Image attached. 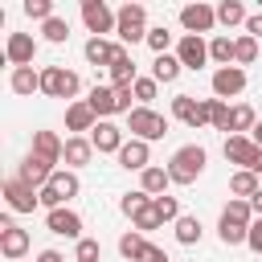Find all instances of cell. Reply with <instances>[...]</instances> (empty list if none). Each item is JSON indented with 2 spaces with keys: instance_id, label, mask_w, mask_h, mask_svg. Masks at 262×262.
Instances as JSON below:
<instances>
[{
  "instance_id": "1",
  "label": "cell",
  "mask_w": 262,
  "mask_h": 262,
  "mask_svg": "<svg viewBox=\"0 0 262 262\" xmlns=\"http://www.w3.org/2000/svg\"><path fill=\"white\" fill-rule=\"evenodd\" d=\"M205 164H209V151H205L201 143H184V147L172 151L168 176H172V184H192V180L205 172Z\"/></svg>"
},
{
  "instance_id": "2",
  "label": "cell",
  "mask_w": 262,
  "mask_h": 262,
  "mask_svg": "<svg viewBox=\"0 0 262 262\" xmlns=\"http://www.w3.org/2000/svg\"><path fill=\"white\" fill-rule=\"evenodd\" d=\"M82 192V180H78V172H70V168H57L53 176H49V184L41 188V209L45 213H53V209H61L66 201H74Z\"/></svg>"
},
{
  "instance_id": "3",
  "label": "cell",
  "mask_w": 262,
  "mask_h": 262,
  "mask_svg": "<svg viewBox=\"0 0 262 262\" xmlns=\"http://www.w3.org/2000/svg\"><path fill=\"white\" fill-rule=\"evenodd\" d=\"M127 131H131V139L156 143V139L168 135V119H164L160 111H151V106H135V111L127 115Z\"/></svg>"
},
{
  "instance_id": "4",
  "label": "cell",
  "mask_w": 262,
  "mask_h": 262,
  "mask_svg": "<svg viewBox=\"0 0 262 262\" xmlns=\"http://www.w3.org/2000/svg\"><path fill=\"white\" fill-rule=\"evenodd\" d=\"M78 90H82V82H78L74 70H66V66H45V70H41V94H45V98H66V102H74Z\"/></svg>"
},
{
  "instance_id": "5",
  "label": "cell",
  "mask_w": 262,
  "mask_h": 262,
  "mask_svg": "<svg viewBox=\"0 0 262 262\" xmlns=\"http://www.w3.org/2000/svg\"><path fill=\"white\" fill-rule=\"evenodd\" d=\"M115 37H119V45H135V41H147V8H143V4H123V8H119V25H115Z\"/></svg>"
},
{
  "instance_id": "6",
  "label": "cell",
  "mask_w": 262,
  "mask_h": 262,
  "mask_svg": "<svg viewBox=\"0 0 262 262\" xmlns=\"http://www.w3.org/2000/svg\"><path fill=\"white\" fill-rule=\"evenodd\" d=\"M82 25H86L94 37H106V33H115L119 12H115L106 0H82Z\"/></svg>"
},
{
  "instance_id": "7",
  "label": "cell",
  "mask_w": 262,
  "mask_h": 262,
  "mask_svg": "<svg viewBox=\"0 0 262 262\" xmlns=\"http://www.w3.org/2000/svg\"><path fill=\"white\" fill-rule=\"evenodd\" d=\"M213 25H217V8L213 4H184L180 8V29L188 33V37H201V33H213Z\"/></svg>"
},
{
  "instance_id": "8",
  "label": "cell",
  "mask_w": 262,
  "mask_h": 262,
  "mask_svg": "<svg viewBox=\"0 0 262 262\" xmlns=\"http://www.w3.org/2000/svg\"><path fill=\"white\" fill-rule=\"evenodd\" d=\"M0 192H4V201H8V209H12V213H33V209L41 205V192H37L33 184L16 180V176H8V180L0 184Z\"/></svg>"
},
{
  "instance_id": "9",
  "label": "cell",
  "mask_w": 262,
  "mask_h": 262,
  "mask_svg": "<svg viewBox=\"0 0 262 262\" xmlns=\"http://www.w3.org/2000/svg\"><path fill=\"white\" fill-rule=\"evenodd\" d=\"M246 90V70L242 66H221V70H213V98H237Z\"/></svg>"
},
{
  "instance_id": "10",
  "label": "cell",
  "mask_w": 262,
  "mask_h": 262,
  "mask_svg": "<svg viewBox=\"0 0 262 262\" xmlns=\"http://www.w3.org/2000/svg\"><path fill=\"white\" fill-rule=\"evenodd\" d=\"M33 57H37V41H33L29 33H8V41H4V61H8L12 70H20V66H33Z\"/></svg>"
},
{
  "instance_id": "11",
  "label": "cell",
  "mask_w": 262,
  "mask_h": 262,
  "mask_svg": "<svg viewBox=\"0 0 262 262\" xmlns=\"http://www.w3.org/2000/svg\"><path fill=\"white\" fill-rule=\"evenodd\" d=\"M90 143H94V151L119 156V151H123V143H127V135H123V127H119V123H111V119H98V127L90 131Z\"/></svg>"
},
{
  "instance_id": "12",
  "label": "cell",
  "mask_w": 262,
  "mask_h": 262,
  "mask_svg": "<svg viewBox=\"0 0 262 262\" xmlns=\"http://www.w3.org/2000/svg\"><path fill=\"white\" fill-rule=\"evenodd\" d=\"M45 229L49 233H57V237H70V242H82V217L74 213V209H53V213H45Z\"/></svg>"
},
{
  "instance_id": "13",
  "label": "cell",
  "mask_w": 262,
  "mask_h": 262,
  "mask_svg": "<svg viewBox=\"0 0 262 262\" xmlns=\"http://www.w3.org/2000/svg\"><path fill=\"white\" fill-rule=\"evenodd\" d=\"M221 151H225L229 164H237V168H254V160H258L262 147H258L250 135H225V147H221Z\"/></svg>"
},
{
  "instance_id": "14",
  "label": "cell",
  "mask_w": 262,
  "mask_h": 262,
  "mask_svg": "<svg viewBox=\"0 0 262 262\" xmlns=\"http://www.w3.org/2000/svg\"><path fill=\"white\" fill-rule=\"evenodd\" d=\"M53 172H57V168H53L49 160H41V156H33V151H29V156L20 160V168H16V180H25V184H33V188L41 192V188L49 184V176H53Z\"/></svg>"
},
{
  "instance_id": "15",
  "label": "cell",
  "mask_w": 262,
  "mask_h": 262,
  "mask_svg": "<svg viewBox=\"0 0 262 262\" xmlns=\"http://www.w3.org/2000/svg\"><path fill=\"white\" fill-rule=\"evenodd\" d=\"M176 57H180V66H184V70H201V66L209 61V41H205V37H188V33H184V37L176 41Z\"/></svg>"
},
{
  "instance_id": "16",
  "label": "cell",
  "mask_w": 262,
  "mask_h": 262,
  "mask_svg": "<svg viewBox=\"0 0 262 262\" xmlns=\"http://www.w3.org/2000/svg\"><path fill=\"white\" fill-rule=\"evenodd\" d=\"M94 127H98V115L90 111V102H86V98L66 102V131L82 135V131H94Z\"/></svg>"
},
{
  "instance_id": "17",
  "label": "cell",
  "mask_w": 262,
  "mask_h": 262,
  "mask_svg": "<svg viewBox=\"0 0 262 262\" xmlns=\"http://www.w3.org/2000/svg\"><path fill=\"white\" fill-rule=\"evenodd\" d=\"M119 168H127V172H143V168H151V143H143V139H127L123 151H119Z\"/></svg>"
},
{
  "instance_id": "18",
  "label": "cell",
  "mask_w": 262,
  "mask_h": 262,
  "mask_svg": "<svg viewBox=\"0 0 262 262\" xmlns=\"http://www.w3.org/2000/svg\"><path fill=\"white\" fill-rule=\"evenodd\" d=\"M61 160H66V168H70V172H78V168H86V164L94 160V143H90L86 135H70V139H66Z\"/></svg>"
},
{
  "instance_id": "19",
  "label": "cell",
  "mask_w": 262,
  "mask_h": 262,
  "mask_svg": "<svg viewBox=\"0 0 262 262\" xmlns=\"http://www.w3.org/2000/svg\"><path fill=\"white\" fill-rule=\"evenodd\" d=\"M61 151H66V139H57V131H33V156H41V160H49L57 168Z\"/></svg>"
},
{
  "instance_id": "20",
  "label": "cell",
  "mask_w": 262,
  "mask_h": 262,
  "mask_svg": "<svg viewBox=\"0 0 262 262\" xmlns=\"http://www.w3.org/2000/svg\"><path fill=\"white\" fill-rule=\"evenodd\" d=\"M0 254L8 262H25V254H29V229H20V225L4 229L0 233Z\"/></svg>"
},
{
  "instance_id": "21",
  "label": "cell",
  "mask_w": 262,
  "mask_h": 262,
  "mask_svg": "<svg viewBox=\"0 0 262 262\" xmlns=\"http://www.w3.org/2000/svg\"><path fill=\"white\" fill-rule=\"evenodd\" d=\"M135 61H131V53H127V45H119L115 49V61H111V86H135Z\"/></svg>"
},
{
  "instance_id": "22",
  "label": "cell",
  "mask_w": 262,
  "mask_h": 262,
  "mask_svg": "<svg viewBox=\"0 0 262 262\" xmlns=\"http://www.w3.org/2000/svg\"><path fill=\"white\" fill-rule=\"evenodd\" d=\"M168 184H172L168 168H156V164H151V168H143V172H139V188H143L151 201H156V196H168Z\"/></svg>"
},
{
  "instance_id": "23",
  "label": "cell",
  "mask_w": 262,
  "mask_h": 262,
  "mask_svg": "<svg viewBox=\"0 0 262 262\" xmlns=\"http://www.w3.org/2000/svg\"><path fill=\"white\" fill-rule=\"evenodd\" d=\"M115 49H119V41H106V37H90L82 53H86V61H90V66H106V70H111V61H115Z\"/></svg>"
},
{
  "instance_id": "24",
  "label": "cell",
  "mask_w": 262,
  "mask_h": 262,
  "mask_svg": "<svg viewBox=\"0 0 262 262\" xmlns=\"http://www.w3.org/2000/svg\"><path fill=\"white\" fill-rule=\"evenodd\" d=\"M8 86H12V94L29 98L33 90H41V70H33V66H20V70H12V74H8Z\"/></svg>"
},
{
  "instance_id": "25",
  "label": "cell",
  "mask_w": 262,
  "mask_h": 262,
  "mask_svg": "<svg viewBox=\"0 0 262 262\" xmlns=\"http://www.w3.org/2000/svg\"><path fill=\"white\" fill-rule=\"evenodd\" d=\"M86 102H90V111H94L98 119H111V115H119V98H115V86H94Z\"/></svg>"
},
{
  "instance_id": "26",
  "label": "cell",
  "mask_w": 262,
  "mask_h": 262,
  "mask_svg": "<svg viewBox=\"0 0 262 262\" xmlns=\"http://www.w3.org/2000/svg\"><path fill=\"white\" fill-rule=\"evenodd\" d=\"M258 188H262V180H258V172H250V168H237V172L229 176V192H233L237 201H250Z\"/></svg>"
},
{
  "instance_id": "27",
  "label": "cell",
  "mask_w": 262,
  "mask_h": 262,
  "mask_svg": "<svg viewBox=\"0 0 262 262\" xmlns=\"http://www.w3.org/2000/svg\"><path fill=\"white\" fill-rule=\"evenodd\" d=\"M254 123H258V115H254V106H250V102L229 106V135H250V131H254Z\"/></svg>"
},
{
  "instance_id": "28",
  "label": "cell",
  "mask_w": 262,
  "mask_h": 262,
  "mask_svg": "<svg viewBox=\"0 0 262 262\" xmlns=\"http://www.w3.org/2000/svg\"><path fill=\"white\" fill-rule=\"evenodd\" d=\"M151 242H147V233H139V229H127L123 237H119V254L127 258V262H143V250H147Z\"/></svg>"
},
{
  "instance_id": "29",
  "label": "cell",
  "mask_w": 262,
  "mask_h": 262,
  "mask_svg": "<svg viewBox=\"0 0 262 262\" xmlns=\"http://www.w3.org/2000/svg\"><path fill=\"white\" fill-rule=\"evenodd\" d=\"M246 20H250V12H246L242 0H221V4H217V25L233 29V25H246Z\"/></svg>"
},
{
  "instance_id": "30",
  "label": "cell",
  "mask_w": 262,
  "mask_h": 262,
  "mask_svg": "<svg viewBox=\"0 0 262 262\" xmlns=\"http://www.w3.org/2000/svg\"><path fill=\"white\" fill-rule=\"evenodd\" d=\"M258 57H262V45H258L250 33L233 37V66H250V61H258Z\"/></svg>"
},
{
  "instance_id": "31",
  "label": "cell",
  "mask_w": 262,
  "mask_h": 262,
  "mask_svg": "<svg viewBox=\"0 0 262 262\" xmlns=\"http://www.w3.org/2000/svg\"><path fill=\"white\" fill-rule=\"evenodd\" d=\"M180 74H184V66H180L176 53H164V57L151 61V78H156V82H176Z\"/></svg>"
},
{
  "instance_id": "32",
  "label": "cell",
  "mask_w": 262,
  "mask_h": 262,
  "mask_svg": "<svg viewBox=\"0 0 262 262\" xmlns=\"http://www.w3.org/2000/svg\"><path fill=\"white\" fill-rule=\"evenodd\" d=\"M221 221H233V225H254V209H250V201H237V196H229V205L221 209Z\"/></svg>"
},
{
  "instance_id": "33",
  "label": "cell",
  "mask_w": 262,
  "mask_h": 262,
  "mask_svg": "<svg viewBox=\"0 0 262 262\" xmlns=\"http://www.w3.org/2000/svg\"><path fill=\"white\" fill-rule=\"evenodd\" d=\"M209 61H217V70H221V66H233V37L217 33V37L209 41Z\"/></svg>"
},
{
  "instance_id": "34",
  "label": "cell",
  "mask_w": 262,
  "mask_h": 262,
  "mask_svg": "<svg viewBox=\"0 0 262 262\" xmlns=\"http://www.w3.org/2000/svg\"><path fill=\"white\" fill-rule=\"evenodd\" d=\"M201 233H205V229H201V221H196V217H188V213H184V217L176 221V242H180V246H196V242H201Z\"/></svg>"
},
{
  "instance_id": "35",
  "label": "cell",
  "mask_w": 262,
  "mask_h": 262,
  "mask_svg": "<svg viewBox=\"0 0 262 262\" xmlns=\"http://www.w3.org/2000/svg\"><path fill=\"white\" fill-rule=\"evenodd\" d=\"M41 37H45L49 45H66V41H70V20H61V16L45 20V25H41Z\"/></svg>"
},
{
  "instance_id": "36",
  "label": "cell",
  "mask_w": 262,
  "mask_h": 262,
  "mask_svg": "<svg viewBox=\"0 0 262 262\" xmlns=\"http://www.w3.org/2000/svg\"><path fill=\"white\" fill-rule=\"evenodd\" d=\"M131 225H135L139 233H151V229H160V225H164V217L156 213V201H151V205H143V209L131 217Z\"/></svg>"
},
{
  "instance_id": "37",
  "label": "cell",
  "mask_w": 262,
  "mask_h": 262,
  "mask_svg": "<svg viewBox=\"0 0 262 262\" xmlns=\"http://www.w3.org/2000/svg\"><path fill=\"white\" fill-rule=\"evenodd\" d=\"M217 237H221V246H246L250 229L246 225H233V221H217Z\"/></svg>"
},
{
  "instance_id": "38",
  "label": "cell",
  "mask_w": 262,
  "mask_h": 262,
  "mask_svg": "<svg viewBox=\"0 0 262 262\" xmlns=\"http://www.w3.org/2000/svg\"><path fill=\"white\" fill-rule=\"evenodd\" d=\"M168 45H172V33H168L164 25H156V29H147V49H151L156 57H164V53H168Z\"/></svg>"
},
{
  "instance_id": "39",
  "label": "cell",
  "mask_w": 262,
  "mask_h": 262,
  "mask_svg": "<svg viewBox=\"0 0 262 262\" xmlns=\"http://www.w3.org/2000/svg\"><path fill=\"white\" fill-rule=\"evenodd\" d=\"M143 205H151V196H147L143 188H135V192H123V201H119V209H123L127 217H135V213H139Z\"/></svg>"
},
{
  "instance_id": "40",
  "label": "cell",
  "mask_w": 262,
  "mask_h": 262,
  "mask_svg": "<svg viewBox=\"0 0 262 262\" xmlns=\"http://www.w3.org/2000/svg\"><path fill=\"white\" fill-rule=\"evenodd\" d=\"M102 258V246L94 242V237H82L78 246H74V262H98Z\"/></svg>"
},
{
  "instance_id": "41",
  "label": "cell",
  "mask_w": 262,
  "mask_h": 262,
  "mask_svg": "<svg viewBox=\"0 0 262 262\" xmlns=\"http://www.w3.org/2000/svg\"><path fill=\"white\" fill-rule=\"evenodd\" d=\"M25 16H33V20H53V0H25Z\"/></svg>"
},
{
  "instance_id": "42",
  "label": "cell",
  "mask_w": 262,
  "mask_h": 262,
  "mask_svg": "<svg viewBox=\"0 0 262 262\" xmlns=\"http://www.w3.org/2000/svg\"><path fill=\"white\" fill-rule=\"evenodd\" d=\"M156 90H160V82H156V78H135V102H139V106H151Z\"/></svg>"
},
{
  "instance_id": "43",
  "label": "cell",
  "mask_w": 262,
  "mask_h": 262,
  "mask_svg": "<svg viewBox=\"0 0 262 262\" xmlns=\"http://www.w3.org/2000/svg\"><path fill=\"white\" fill-rule=\"evenodd\" d=\"M192 111H196V98H192V94H176V98H172V119L188 123V119H192Z\"/></svg>"
},
{
  "instance_id": "44",
  "label": "cell",
  "mask_w": 262,
  "mask_h": 262,
  "mask_svg": "<svg viewBox=\"0 0 262 262\" xmlns=\"http://www.w3.org/2000/svg\"><path fill=\"white\" fill-rule=\"evenodd\" d=\"M156 213H160L164 221H172V225H176V221L184 217V213H180V201H176V196H156Z\"/></svg>"
},
{
  "instance_id": "45",
  "label": "cell",
  "mask_w": 262,
  "mask_h": 262,
  "mask_svg": "<svg viewBox=\"0 0 262 262\" xmlns=\"http://www.w3.org/2000/svg\"><path fill=\"white\" fill-rule=\"evenodd\" d=\"M213 127H217V131H225V135H229V106H225V102H221V98H213Z\"/></svg>"
},
{
  "instance_id": "46",
  "label": "cell",
  "mask_w": 262,
  "mask_h": 262,
  "mask_svg": "<svg viewBox=\"0 0 262 262\" xmlns=\"http://www.w3.org/2000/svg\"><path fill=\"white\" fill-rule=\"evenodd\" d=\"M246 246L262 258V217H254V225H250V237H246Z\"/></svg>"
},
{
  "instance_id": "47",
  "label": "cell",
  "mask_w": 262,
  "mask_h": 262,
  "mask_svg": "<svg viewBox=\"0 0 262 262\" xmlns=\"http://www.w3.org/2000/svg\"><path fill=\"white\" fill-rule=\"evenodd\" d=\"M246 33H250L254 41H262V12H250V20H246Z\"/></svg>"
},
{
  "instance_id": "48",
  "label": "cell",
  "mask_w": 262,
  "mask_h": 262,
  "mask_svg": "<svg viewBox=\"0 0 262 262\" xmlns=\"http://www.w3.org/2000/svg\"><path fill=\"white\" fill-rule=\"evenodd\" d=\"M143 262H168V254H164L160 246H147V250H143Z\"/></svg>"
},
{
  "instance_id": "49",
  "label": "cell",
  "mask_w": 262,
  "mask_h": 262,
  "mask_svg": "<svg viewBox=\"0 0 262 262\" xmlns=\"http://www.w3.org/2000/svg\"><path fill=\"white\" fill-rule=\"evenodd\" d=\"M37 262H66V254H61V250H41Z\"/></svg>"
},
{
  "instance_id": "50",
  "label": "cell",
  "mask_w": 262,
  "mask_h": 262,
  "mask_svg": "<svg viewBox=\"0 0 262 262\" xmlns=\"http://www.w3.org/2000/svg\"><path fill=\"white\" fill-rule=\"evenodd\" d=\"M250 209H254V217H262V188L250 196Z\"/></svg>"
},
{
  "instance_id": "51",
  "label": "cell",
  "mask_w": 262,
  "mask_h": 262,
  "mask_svg": "<svg viewBox=\"0 0 262 262\" xmlns=\"http://www.w3.org/2000/svg\"><path fill=\"white\" fill-rule=\"evenodd\" d=\"M250 139H254V143H258V147H262V119H258V123H254V131H250Z\"/></svg>"
},
{
  "instance_id": "52",
  "label": "cell",
  "mask_w": 262,
  "mask_h": 262,
  "mask_svg": "<svg viewBox=\"0 0 262 262\" xmlns=\"http://www.w3.org/2000/svg\"><path fill=\"white\" fill-rule=\"evenodd\" d=\"M250 172H258V176H262V151H258V160H254V168H250Z\"/></svg>"
},
{
  "instance_id": "53",
  "label": "cell",
  "mask_w": 262,
  "mask_h": 262,
  "mask_svg": "<svg viewBox=\"0 0 262 262\" xmlns=\"http://www.w3.org/2000/svg\"><path fill=\"white\" fill-rule=\"evenodd\" d=\"M168 262H172V258H168Z\"/></svg>"
}]
</instances>
